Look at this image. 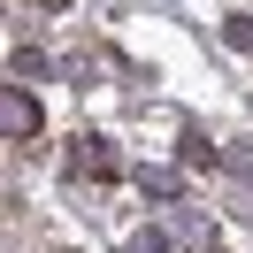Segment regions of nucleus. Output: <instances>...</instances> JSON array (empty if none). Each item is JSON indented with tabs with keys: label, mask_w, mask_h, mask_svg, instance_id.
<instances>
[{
	"label": "nucleus",
	"mask_w": 253,
	"mask_h": 253,
	"mask_svg": "<svg viewBox=\"0 0 253 253\" xmlns=\"http://www.w3.org/2000/svg\"><path fill=\"white\" fill-rule=\"evenodd\" d=\"M222 46H238V54H253V16H222Z\"/></svg>",
	"instance_id": "obj_3"
},
{
	"label": "nucleus",
	"mask_w": 253,
	"mask_h": 253,
	"mask_svg": "<svg viewBox=\"0 0 253 253\" xmlns=\"http://www.w3.org/2000/svg\"><path fill=\"white\" fill-rule=\"evenodd\" d=\"M69 169H77V176H115V154H108V138H77Z\"/></svg>",
	"instance_id": "obj_2"
},
{
	"label": "nucleus",
	"mask_w": 253,
	"mask_h": 253,
	"mask_svg": "<svg viewBox=\"0 0 253 253\" xmlns=\"http://www.w3.org/2000/svg\"><path fill=\"white\" fill-rule=\"evenodd\" d=\"M0 138H39V100L0 84Z\"/></svg>",
	"instance_id": "obj_1"
},
{
	"label": "nucleus",
	"mask_w": 253,
	"mask_h": 253,
	"mask_svg": "<svg viewBox=\"0 0 253 253\" xmlns=\"http://www.w3.org/2000/svg\"><path fill=\"white\" fill-rule=\"evenodd\" d=\"M161 246H169L161 230H138V238H130V253H161Z\"/></svg>",
	"instance_id": "obj_4"
}]
</instances>
